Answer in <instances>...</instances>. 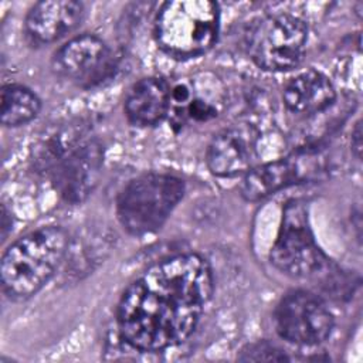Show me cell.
<instances>
[{
    "label": "cell",
    "mask_w": 363,
    "mask_h": 363,
    "mask_svg": "<svg viewBox=\"0 0 363 363\" xmlns=\"http://www.w3.org/2000/svg\"><path fill=\"white\" fill-rule=\"evenodd\" d=\"M170 104V85L166 79L147 77L138 81L128 92L125 112L136 126L157 123L167 112Z\"/></svg>",
    "instance_id": "cell-15"
},
{
    "label": "cell",
    "mask_w": 363,
    "mask_h": 363,
    "mask_svg": "<svg viewBox=\"0 0 363 363\" xmlns=\"http://www.w3.org/2000/svg\"><path fill=\"white\" fill-rule=\"evenodd\" d=\"M104 164L98 139L77 128H62L44 139L34 153V166L50 176L57 193L68 203H82L95 189Z\"/></svg>",
    "instance_id": "cell-2"
},
{
    "label": "cell",
    "mask_w": 363,
    "mask_h": 363,
    "mask_svg": "<svg viewBox=\"0 0 363 363\" xmlns=\"http://www.w3.org/2000/svg\"><path fill=\"white\" fill-rule=\"evenodd\" d=\"M52 68L60 77L88 88L111 74L113 57L99 37L82 34L65 43L54 54Z\"/></svg>",
    "instance_id": "cell-10"
},
{
    "label": "cell",
    "mask_w": 363,
    "mask_h": 363,
    "mask_svg": "<svg viewBox=\"0 0 363 363\" xmlns=\"http://www.w3.org/2000/svg\"><path fill=\"white\" fill-rule=\"evenodd\" d=\"M241 362H284L289 357L278 346L269 342H255L247 345L237 357Z\"/></svg>",
    "instance_id": "cell-17"
},
{
    "label": "cell",
    "mask_w": 363,
    "mask_h": 363,
    "mask_svg": "<svg viewBox=\"0 0 363 363\" xmlns=\"http://www.w3.org/2000/svg\"><path fill=\"white\" fill-rule=\"evenodd\" d=\"M259 133L247 123L233 125L217 133L207 147V166L216 176L233 177L245 174L254 167L258 156Z\"/></svg>",
    "instance_id": "cell-11"
},
{
    "label": "cell",
    "mask_w": 363,
    "mask_h": 363,
    "mask_svg": "<svg viewBox=\"0 0 363 363\" xmlns=\"http://www.w3.org/2000/svg\"><path fill=\"white\" fill-rule=\"evenodd\" d=\"M325 172L326 163L319 152L299 150L248 170L240 187L241 196L258 201L284 187L319 179Z\"/></svg>",
    "instance_id": "cell-9"
},
{
    "label": "cell",
    "mask_w": 363,
    "mask_h": 363,
    "mask_svg": "<svg viewBox=\"0 0 363 363\" xmlns=\"http://www.w3.org/2000/svg\"><path fill=\"white\" fill-rule=\"evenodd\" d=\"M213 294V272L197 254L166 258L136 278L118 305L121 336L143 352L184 342Z\"/></svg>",
    "instance_id": "cell-1"
},
{
    "label": "cell",
    "mask_w": 363,
    "mask_h": 363,
    "mask_svg": "<svg viewBox=\"0 0 363 363\" xmlns=\"http://www.w3.org/2000/svg\"><path fill=\"white\" fill-rule=\"evenodd\" d=\"M220 92L206 86L204 79L184 81L170 88L169 112L179 125L186 122H207L217 116Z\"/></svg>",
    "instance_id": "cell-13"
},
{
    "label": "cell",
    "mask_w": 363,
    "mask_h": 363,
    "mask_svg": "<svg viewBox=\"0 0 363 363\" xmlns=\"http://www.w3.org/2000/svg\"><path fill=\"white\" fill-rule=\"evenodd\" d=\"M218 26L217 3L173 0L160 7L155 20V37L157 44L173 57H196L213 47Z\"/></svg>",
    "instance_id": "cell-4"
},
{
    "label": "cell",
    "mask_w": 363,
    "mask_h": 363,
    "mask_svg": "<svg viewBox=\"0 0 363 363\" xmlns=\"http://www.w3.org/2000/svg\"><path fill=\"white\" fill-rule=\"evenodd\" d=\"M278 335L296 345L322 343L333 329V316L315 294L303 289L288 292L275 308Z\"/></svg>",
    "instance_id": "cell-8"
},
{
    "label": "cell",
    "mask_w": 363,
    "mask_h": 363,
    "mask_svg": "<svg viewBox=\"0 0 363 363\" xmlns=\"http://www.w3.org/2000/svg\"><path fill=\"white\" fill-rule=\"evenodd\" d=\"M308 28L291 14L267 16L255 21L247 33L250 58L265 71L295 68L305 52Z\"/></svg>",
    "instance_id": "cell-6"
},
{
    "label": "cell",
    "mask_w": 363,
    "mask_h": 363,
    "mask_svg": "<svg viewBox=\"0 0 363 363\" xmlns=\"http://www.w3.org/2000/svg\"><path fill=\"white\" fill-rule=\"evenodd\" d=\"M68 248V235L57 225L41 227L13 242L4 252L0 277L13 298H28L55 274Z\"/></svg>",
    "instance_id": "cell-3"
},
{
    "label": "cell",
    "mask_w": 363,
    "mask_h": 363,
    "mask_svg": "<svg viewBox=\"0 0 363 363\" xmlns=\"http://www.w3.org/2000/svg\"><path fill=\"white\" fill-rule=\"evenodd\" d=\"M41 108L38 96L28 88L17 84L1 88L0 119L6 126H18L34 119Z\"/></svg>",
    "instance_id": "cell-16"
},
{
    "label": "cell",
    "mask_w": 363,
    "mask_h": 363,
    "mask_svg": "<svg viewBox=\"0 0 363 363\" xmlns=\"http://www.w3.org/2000/svg\"><path fill=\"white\" fill-rule=\"evenodd\" d=\"M352 146L354 147L356 156L359 157V156H360V149H362V143H360V123L356 125V129H354V132H353V136H352Z\"/></svg>",
    "instance_id": "cell-18"
},
{
    "label": "cell",
    "mask_w": 363,
    "mask_h": 363,
    "mask_svg": "<svg viewBox=\"0 0 363 363\" xmlns=\"http://www.w3.org/2000/svg\"><path fill=\"white\" fill-rule=\"evenodd\" d=\"M269 259L277 269L296 278L313 275L323 268L326 257L313 238L308 210L302 201L294 200L285 206Z\"/></svg>",
    "instance_id": "cell-7"
},
{
    "label": "cell",
    "mask_w": 363,
    "mask_h": 363,
    "mask_svg": "<svg viewBox=\"0 0 363 363\" xmlns=\"http://www.w3.org/2000/svg\"><path fill=\"white\" fill-rule=\"evenodd\" d=\"M184 193L182 179L167 173H146L129 182L116 200L123 228L143 235L160 228Z\"/></svg>",
    "instance_id": "cell-5"
},
{
    "label": "cell",
    "mask_w": 363,
    "mask_h": 363,
    "mask_svg": "<svg viewBox=\"0 0 363 363\" xmlns=\"http://www.w3.org/2000/svg\"><path fill=\"white\" fill-rule=\"evenodd\" d=\"M282 96L291 112L309 115L329 108L336 99V91L325 74L308 69L288 82Z\"/></svg>",
    "instance_id": "cell-14"
},
{
    "label": "cell",
    "mask_w": 363,
    "mask_h": 363,
    "mask_svg": "<svg viewBox=\"0 0 363 363\" xmlns=\"http://www.w3.org/2000/svg\"><path fill=\"white\" fill-rule=\"evenodd\" d=\"M84 4L74 0H47L35 3L26 17L27 35L48 44L72 31L81 21Z\"/></svg>",
    "instance_id": "cell-12"
}]
</instances>
